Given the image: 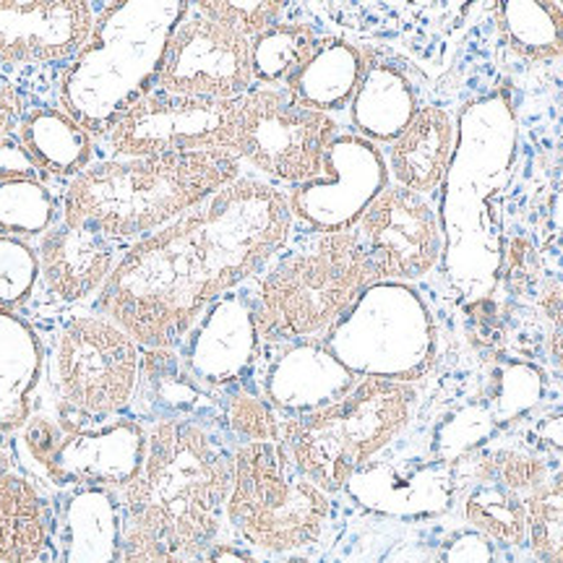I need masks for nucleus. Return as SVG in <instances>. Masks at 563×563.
Listing matches in <instances>:
<instances>
[{
	"instance_id": "1",
	"label": "nucleus",
	"mask_w": 563,
	"mask_h": 563,
	"mask_svg": "<svg viewBox=\"0 0 563 563\" xmlns=\"http://www.w3.org/2000/svg\"><path fill=\"white\" fill-rule=\"evenodd\" d=\"M290 230L287 194L241 175L165 230L133 243L97 295V311L141 350H175L211 302L272 262Z\"/></svg>"
},
{
	"instance_id": "2",
	"label": "nucleus",
	"mask_w": 563,
	"mask_h": 563,
	"mask_svg": "<svg viewBox=\"0 0 563 563\" xmlns=\"http://www.w3.org/2000/svg\"><path fill=\"white\" fill-rule=\"evenodd\" d=\"M232 152L209 150L162 157L108 159L70 180L63 222L115 241L146 238L241 178Z\"/></svg>"
},
{
	"instance_id": "3",
	"label": "nucleus",
	"mask_w": 563,
	"mask_h": 563,
	"mask_svg": "<svg viewBox=\"0 0 563 563\" xmlns=\"http://www.w3.org/2000/svg\"><path fill=\"white\" fill-rule=\"evenodd\" d=\"M188 3L125 0L100 11L87 42L58 84L60 110L89 133H110L141 97L157 87L175 26Z\"/></svg>"
},
{
	"instance_id": "4",
	"label": "nucleus",
	"mask_w": 563,
	"mask_h": 563,
	"mask_svg": "<svg viewBox=\"0 0 563 563\" xmlns=\"http://www.w3.org/2000/svg\"><path fill=\"white\" fill-rule=\"evenodd\" d=\"M232 454L201 422L159 418L146 435L141 473L123 490L125 514H150L175 545L209 559L228 519Z\"/></svg>"
},
{
	"instance_id": "5",
	"label": "nucleus",
	"mask_w": 563,
	"mask_h": 563,
	"mask_svg": "<svg viewBox=\"0 0 563 563\" xmlns=\"http://www.w3.org/2000/svg\"><path fill=\"white\" fill-rule=\"evenodd\" d=\"M415 407L412 384L363 378L336 402L282 422V446L300 475L332 496L410 428Z\"/></svg>"
},
{
	"instance_id": "6",
	"label": "nucleus",
	"mask_w": 563,
	"mask_h": 563,
	"mask_svg": "<svg viewBox=\"0 0 563 563\" xmlns=\"http://www.w3.org/2000/svg\"><path fill=\"white\" fill-rule=\"evenodd\" d=\"M373 282L376 274L355 230L321 235L262 279L253 300L258 336L308 342L327 334Z\"/></svg>"
},
{
	"instance_id": "7",
	"label": "nucleus",
	"mask_w": 563,
	"mask_h": 563,
	"mask_svg": "<svg viewBox=\"0 0 563 563\" xmlns=\"http://www.w3.org/2000/svg\"><path fill=\"white\" fill-rule=\"evenodd\" d=\"M228 522L264 553H295L319 543L332 501L290 462L282 441L238 443L232 452Z\"/></svg>"
},
{
	"instance_id": "8",
	"label": "nucleus",
	"mask_w": 563,
	"mask_h": 563,
	"mask_svg": "<svg viewBox=\"0 0 563 563\" xmlns=\"http://www.w3.org/2000/svg\"><path fill=\"white\" fill-rule=\"evenodd\" d=\"M517 146V125L509 102L501 95L470 104L456 125V150L443 180V253L452 262L475 232L477 249L496 256L488 203L509 173Z\"/></svg>"
},
{
	"instance_id": "9",
	"label": "nucleus",
	"mask_w": 563,
	"mask_h": 563,
	"mask_svg": "<svg viewBox=\"0 0 563 563\" xmlns=\"http://www.w3.org/2000/svg\"><path fill=\"white\" fill-rule=\"evenodd\" d=\"M323 344L363 378L410 384L431 352V321L402 282H373L329 329Z\"/></svg>"
},
{
	"instance_id": "10",
	"label": "nucleus",
	"mask_w": 563,
	"mask_h": 563,
	"mask_svg": "<svg viewBox=\"0 0 563 563\" xmlns=\"http://www.w3.org/2000/svg\"><path fill=\"white\" fill-rule=\"evenodd\" d=\"M340 136L332 115L302 108L285 89H251L235 104L224 150L266 178L298 188L323 173Z\"/></svg>"
},
{
	"instance_id": "11",
	"label": "nucleus",
	"mask_w": 563,
	"mask_h": 563,
	"mask_svg": "<svg viewBox=\"0 0 563 563\" xmlns=\"http://www.w3.org/2000/svg\"><path fill=\"white\" fill-rule=\"evenodd\" d=\"M53 389L84 418H112L133 402L141 382V347L104 316H74L51 355Z\"/></svg>"
},
{
	"instance_id": "12",
	"label": "nucleus",
	"mask_w": 563,
	"mask_h": 563,
	"mask_svg": "<svg viewBox=\"0 0 563 563\" xmlns=\"http://www.w3.org/2000/svg\"><path fill=\"white\" fill-rule=\"evenodd\" d=\"M251 42L188 3L167 45L157 89L201 100H241L253 87Z\"/></svg>"
},
{
	"instance_id": "13",
	"label": "nucleus",
	"mask_w": 563,
	"mask_h": 563,
	"mask_svg": "<svg viewBox=\"0 0 563 563\" xmlns=\"http://www.w3.org/2000/svg\"><path fill=\"white\" fill-rule=\"evenodd\" d=\"M235 104L152 89L108 133L110 146L123 159L224 150Z\"/></svg>"
},
{
	"instance_id": "14",
	"label": "nucleus",
	"mask_w": 563,
	"mask_h": 563,
	"mask_svg": "<svg viewBox=\"0 0 563 563\" xmlns=\"http://www.w3.org/2000/svg\"><path fill=\"white\" fill-rule=\"evenodd\" d=\"M389 165L376 144L357 133H340L323 159V173L287 194L292 220L321 235L347 232L389 186Z\"/></svg>"
},
{
	"instance_id": "15",
	"label": "nucleus",
	"mask_w": 563,
	"mask_h": 563,
	"mask_svg": "<svg viewBox=\"0 0 563 563\" xmlns=\"http://www.w3.org/2000/svg\"><path fill=\"white\" fill-rule=\"evenodd\" d=\"M368 253L376 282H415L439 264L443 253L441 217L426 196L402 186L386 191L352 228Z\"/></svg>"
},
{
	"instance_id": "16",
	"label": "nucleus",
	"mask_w": 563,
	"mask_h": 563,
	"mask_svg": "<svg viewBox=\"0 0 563 563\" xmlns=\"http://www.w3.org/2000/svg\"><path fill=\"white\" fill-rule=\"evenodd\" d=\"M545 481L548 467L538 456L517 449L483 454L475 464V481L464 496V519L496 543L522 545L527 504Z\"/></svg>"
},
{
	"instance_id": "17",
	"label": "nucleus",
	"mask_w": 563,
	"mask_h": 563,
	"mask_svg": "<svg viewBox=\"0 0 563 563\" xmlns=\"http://www.w3.org/2000/svg\"><path fill=\"white\" fill-rule=\"evenodd\" d=\"M95 21L81 0H0V66L70 60Z\"/></svg>"
},
{
	"instance_id": "18",
	"label": "nucleus",
	"mask_w": 563,
	"mask_h": 563,
	"mask_svg": "<svg viewBox=\"0 0 563 563\" xmlns=\"http://www.w3.org/2000/svg\"><path fill=\"white\" fill-rule=\"evenodd\" d=\"M146 435L150 431L136 420H112L100 428H66L51 481L123 493L141 473Z\"/></svg>"
},
{
	"instance_id": "19",
	"label": "nucleus",
	"mask_w": 563,
	"mask_h": 563,
	"mask_svg": "<svg viewBox=\"0 0 563 563\" xmlns=\"http://www.w3.org/2000/svg\"><path fill=\"white\" fill-rule=\"evenodd\" d=\"M258 340L253 302L241 295H222L188 332V371L207 384L235 382L251 363Z\"/></svg>"
},
{
	"instance_id": "20",
	"label": "nucleus",
	"mask_w": 563,
	"mask_h": 563,
	"mask_svg": "<svg viewBox=\"0 0 563 563\" xmlns=\"http://www.w3.org/2000/svg\"><path fill=\"white\" fill-rule=\"evenodd\" d=\"M37 256L40 277L60 302H81L102 292L115 269V245L110 238L66 222L45 232Z\"/></svg>"
},
{
	"instance_id": "21",
	"label": "nucleus",
	"mask_w": 563,
	"mask_h": 563,
	"mask_svg": "<svg viewBox=\"0 0 563 563\" xmlns=\"http://www.w3.org/2000/svg\"><path fill=\"white\" fill-rule=\"evenodd\" d=\"M355 384V373L344 368L327 344L321 347L308 340L292 344L274 363L269 382H266V394H269L272 407L306 415L336 402Z\"/></svg>"
},
{
	"instance_id": "22",
	"label": "nucleus",
	"mask_w": 563,
	"mask_h": 563,
	"mask_svg": "<svg viewBox=\"0 0 563 563\" xmlns=\"http://www.w3.org/2000/svg\"><path fill=\"white\" fill-rule=\"evenodd\" d=\"M456 150V123L443 108H420L410 125L389 144V175L407 191L428 196L443 186Z\"/></svg>"
},
{
	"instance_id": "23",
	"label": "nucleus",
	"mask_w": 563,
	"mask_h": 563,
	"mask_svg": "<svg viewBox=\"0 0 563 563\" xmlns=\"http://www.w3.org/2000/svg\"><path fill=\"white\" fill-rule=\"evenodd\" d=\"M418 95L410 76L386 60H371L365 55L363 79L350 102V123L357 136L371 144H391L399 139L415 115Z\"/></svg>"
},
{
	"instance_id": "24",
	"label": "nucleus",
	"mask_w": 563,
	"mask_h": 563,
	"mask_svg": "<svg viewBox=\"0 0 563 563\" xmlns=\"http://www.w3.org/2000/svg\"><path fill=\"white\" fill-rule=\"evenodd\" d=\"M365 53L347 40L327 37L311 58L287 81L285 91L302 108L332 115L350 108L363 79Z\"/></svg>"
},
{
	"instance_id": "25",
	"label": "nucleus",
	"mask_w": 563,
	"mask_h": 563,
	"mask_svg": "<svg viewBox=\"0 0 563 563\" xmlns=\"http://www.w3.org/2000/svg\"><path fill=\"white\" fill-rule=\"evenodd\" d=\"M21 150L40 170L70 178L81 175L91 159V133L60 108L32 110L19 125Z\"/></svg>"
},
{
	"instance_id": "26",
	"label": "nucleus",
	"mask_w": 563,
	"mask_h": 563,
	"mask_svg": "<svg viewBox=\"0 0 563 563\" xmlns=\"http://www.w3.org/2000/svg\"><path fill=\"white\" fill-rule=\"evenodd\" d=\"M51 540V511L37 485L0 475V563H37Z\"/></svg>"
},
{
	"instance_id": "27",
	"label": "nucleus",
	"mask_w": 563,
	"mask_h": 563,
	"mask_svg": "<svg viewBox=\"0 0 563 563\" xmlns=\"http://www.w3.org/2000/svg\"><path fill=\"white\" fill-rule=\"evenodd\" d=\"M42 373L37 334L0 308V428L30 420V397Z\"/></svg>"
},
{
	"instance_id": "28",
	"label": "nucleus",
	"mask_w": 563,
	"mask_h": 563,
	"mask_svg": "<svg viewBox=\"0 0 563 563\" xmlns=\"http://www.w3.org/2000/svg\"><path fill=\"white\" fill-rule=\"evenodd\" d=\"M496 24L506 45L527 60H553L563 55V9L540 0H509L496 5Z\"/></svg>"
},
{
	"instance_id": "29",
	"label": "nucleus",
	"mask_w": 563,
	"mask_h": 563,
	"mask_svg": "<svg viewBox=\"0 0 563 563\" xmlns=\"http://www.w3.org/2000/svg\"><path fill=\"white\" fill-rule=\"evenodd\" d=\"M321 37L308 24H274L251 42L253 81L269 89H285L306 66Z\"/></svg>"
},
{
	"instance_id": "30",
	"label": "nucleus",
	"mask_w": 563,
	"mask_h": 563,
	"mask_svg": "<svg viewBox=\"0 0 563 563\" xmlns=\"http://www.w3.org/2000/svg\"><path fill=\"white\" fill-rule=\"evenodd\" d=\"M55 199L34 178L0 180V228L11 235H37L53 228Z\"/></svg>"
},
{
	"instance_id": "31",
	"label": "nucleus",
	"mask_w": 563,
	"mask_h": 563,
	"mask_svg": "<svg viewBox=\"0 0 563 563\" xmlns=\"http://www.w3.org/2000/svg\"><path fill=\"white\" fill-rule=\"evenodd\" d=\"M527 540L534 559L563 563V470L532 493L527 504Z\"/></svg>"
},
{
	"instance_id": "32",
	"label": "nucleus",
	"mask_w": 563,
	"mask_h": 563,
	"mask_svg": "<svg viewBox=\"0 0 563 563\" xmlns=\"http://www.w3.org/2000/svg\"><path fill=\"white\" fill-rule=\"evenodd\" d=\"M118 563H209V559L186 553L159 530L150 514L133 511L123 519Z\"/></svg>"
},
{
	"instance_id": "33",
	"label": "nucleus",
	"mask_w": 563,
	"mask_h": 563,
	"mask_svg": "<svg viewBox=\"0 0 563 563\" xmlns=\"http://www.w3.org/2000/svg\"><path fill=\"white\" fill-rule=\"evenodd\" d=\"M40 277V256L13 235H0V306L30 298Z\"/></svg>"
},
{
	"instance_id": "34",
	"label": "nucleus",
	"mask_w": 563,
	"mask_h": 563,
	"mask_svg": "<svg viewBox=\"0 0 563 563\" xmlns=\"http://www.w3.org/2000/svg\"><path fill=\"white\" fill-rule=\"evenodd\" d=\"M230 431L243 439L241 443H274L282 441V422L274 407L253 394H235L228 402Z\"/></svg>"
},
{
	"instance_id": "35",
	"label": "nucleus",
	"mask_w": 563,
	"mask_h": 563,
	"mask_svg": "<svg viewBox=\"0 0 563 563\" xmlns=\"http://www.w3.org/2000/svg\"><path fill=\"white\" fill-rule=\"evenodd\" d=\"M196 9L207 16L222 21V24L232 26L249 40H256L269 26L279 24L285 3L277 0H266V3H232V0H203V3H194Z\"/></svg>"
},
{
	"instance_id": "36",
	"label": "nucleus",
	"mask_w": 563,
	"mask_h": 563,
	"mask_svg": "<svg viewBox=\"0 0 563 563\" xmlns=\"http://www.w3.org/2000/svg\"><path fill=\"white\" fill-rule=\"evenodd\" d=\"M63 439H66V428H63L60 422L45 418V415H34V418L26 420L24 433H21V441H24L32 462L37 464L47 477L53 475V464L63 446Z\"/></svg>"
},
{
	"instance_id": "37",
	"label": "nucleus",
	"mask_w": 563,
	"mask_h": 563,
	"mask_svg": "<svg viewBox=\"0 0 563 563\" xmlns=\"http://www.w3.org/2000/svg\"><path fill=\"white\" fill-rule=\"evenodd\" d=\"M21 125V100L9 81L0 79V144Z\"/></svg>"
},
{
	"instance_id": "38",
	"label": "nucleus",
	"mask_w": 563,
	"mask_h": 563,
	"mask_svg": "<svg viewBox=\"0 0 563 563\" xmlns=\"http://www.w3.org/2000/svg\"><path fill=\"white\" fill-rule=\"evenodd\" d=\"M548 347H551L553 363L559 365V368L563 371V313L555 316L553 332H551V342H548Z\"/></svg>"
}]
</instances>
